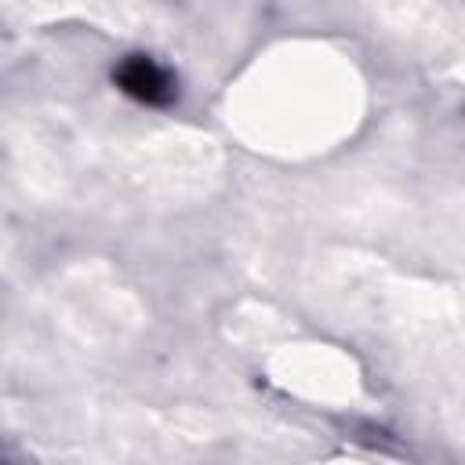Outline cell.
Returning <instances> with one entry per match:
<instances>
[{
    "instance_id": "cell-1",
    "label": "cell",
    "mask_w": 465,
    "mask_h": 465,
    "mask_svg": "<svg viewBox=\"0 0 465 465\" xmlns=\"http://www.w3.org/2000/svg\"><path fill=\"white\" fill-rule=\"evenodd\" d=\"M116 84H120L131 98L149 102V105H167V102L174 98V80H171V73H167L160 62L145 58V54L124 58L120 69H116Z\"/></svg>"
}]
</instances>
